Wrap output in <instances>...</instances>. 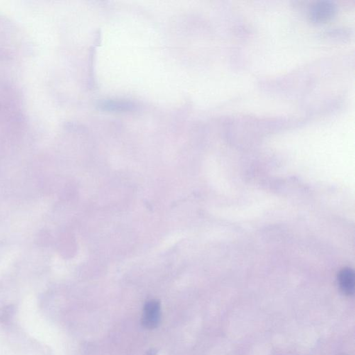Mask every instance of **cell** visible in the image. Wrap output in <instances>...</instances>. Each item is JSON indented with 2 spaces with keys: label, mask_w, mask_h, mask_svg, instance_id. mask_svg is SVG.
Segmentation results:
<instances>
[{
  "label": "cell",
  "mask_w": 355,
  "mask_h": 355,
  "mask_svg": "<svg viewBox=\"0 0 355 355\" xmlns=\"http://www.w3.org/2000/svg\"><path fill=\"white\" fill-rule=\"evenodd\" d=\"M160 320V307L158 302L151 300L147 302L144 308L142 323L144 327L153 329L158 325Z\"/></svg>",
  "instance_id": "6da1fadb"
},
{
  "label": "cell",
  "mask_w": 355,
  "mask_h": 355,
  "mask_svg": "<svg viewBox=\"0 0 355 355\" xmlns=\"http://www.w3.org/2000/svg\"><path fill=\"white\" fill-rule=\"evenodd\" d=\"M335 12L336 6L332 2L321 1L313 6L310 16L314 21L323 22L332 18Z\"/></svg>",
  "instance_id": "7a4b0ae2"
},
{
  "label": "cell",
  "mask_w": 355,
  "mask_h": 355,
  "mask_svg": "<svg viewBox=\"0 0 355 355\" xmlns=\"http://www.w3.org/2000/svg\"><path fill=\"white\" fill-rule=\"evenodd\" d=\"M338 282L340 288L346 295L351 296L354 294L355 273L351 268H345L340 271L338 275Z\"/></svg>",
  "instance_id": "3957f363"
},
{
  "label": "cell",
  "mask_w": 355,
  "mask_h": 355,
  "mask_svg": "<svg viewBox=\"0 0 355 355\" xmlns=\"http://www.w3.org/2000/svg\"></svg>",
  "instance_id": "277c9868"
}]
</instances>
